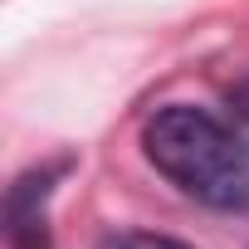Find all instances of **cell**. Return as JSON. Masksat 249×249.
<instances>
[{
	"label": "cell",
	"mask_w": 249,
	"mask_h": 249,
	"mask_svg": "<svg viewBox=\"0 0 249 249\" xmlns=\"http://www.w3.org/2000/svg\"><path fill=\"white\" fill-rule=\"evenodd\" d=\"M142 157L181 196L210 210H249V142L210 107H157L142 122Z\"/></svg>",
	"instance_id": "1"
},
{
	"label": "cell",
	"mask_w": 249,
	"mask_h": 249,
	"mask_svg": "<svg viewBox=\"0 0 249 249\" xmlns=\"http://www.w3.org/2000/svg\"><path fill=\"white\" fill-rule=\"evenodd\" d=\"M98 249H191V244H181V239H171V234H152V230H117V234H107Z\"/></svg>",
	"instance_id": "2"
}]
</instances>
